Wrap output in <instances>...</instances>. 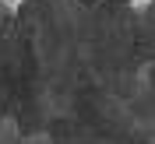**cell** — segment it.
Returning <instances> with one entry per match:
<instances>
[{
	"label": "cell",
	"mask_w": 155,
	"mask_h": 144,
	"mask_svg": "<svg viewBox=\"0 0 155 144\" xmlns=\"http://www.w3.org/2000/svg\"><path fill=\"white\" fill-rule=\"evenodd\" d=\"M155 0H130V11H148Z\"/></svg>",
	"instance_id": "6da1fadb"
},
{
	"label": "cell",
	"mask_w": 155,
	"mask_h": 144,
	"mask_svg": "<svg viewBox=\"0 0 155 144\" xmlns=\"http://www.w3.org/2000/svg\"><path fill=\"white\" fill-rule=\"evenodd\" d=\"M21 4H25V0H4V7H7V11H18Z\"/></svg>",
	"instance_id": "7a4b0ae2"
}]
</instances>
